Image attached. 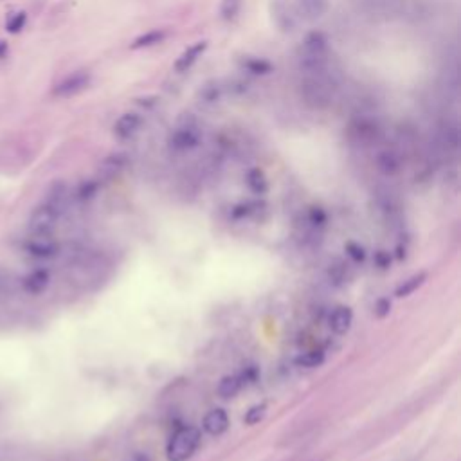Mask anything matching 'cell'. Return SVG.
Wrapping results in <instances>:
<instances>
[{"mask_svg":"<svg viewBox=\"0 0 461 461\" xmlns=\"http://www.w3.org/2000/svg\"><path fill=\"white\" fill-rule=\"evenodd\" d=\"M353 324V310L349 306H337L328 317V326L335 335H346Z\"/></svg>","mask_w":461,"mask_h":461,"instance_id":"cell-14","label":"cell"},{"mask_svg":"<svg viewBox=\"0 0 461 461\" xmlns=\"http://www.w3.org/2000/svg\"><path fill=\"white\" fill-rule=\"evenodd\" d=\"M304 221H306V227H308V229H312L313 232H317V230H321V229L326 225L328 214H326L324 209H321V207H310V209L306 211Z\"/></svg>","mask_w":461,"mask_h":461,"instance_id":"cell-24","label":"cell"},{"mask_svg":"<svg viewBox=\"0 0 461 461\" xmlns=\"http://www.w3.org/2000/svg\"><path fill=\"white\" fill-rule=\"evenodd\" d=\"M202 140V128L196 122V119L187 117L178 121V124L173 128V131L167 137V148L176 153H187L191 149H194Z\"/></svg>","mask_w":461,"mask_h":461,"instance_id":"cell-6","label":"cell"},{"mask_svg":"<svg viewBox=\"0 0 461 461\" xmlns=\"http://www.w3.org/2000/svg\"><path fill=\"white\" fill-rule=\"evenodd\" d=\"M245 184L252 194H265L268 191V180L259 167H252L245 173Z\"/></svg>","mask_w":461,"mask_h":461,"instance_id":"cell-19","label":"cell"},{"mask_svg":"<svg viewBox=\"0 0 461 461\" xmlns=\"http://www.w3.org/2000/svg\"><path fill=\"white\" fill-rule=\"evenodd\" d=\"M23 250L27 256L32 259H50L58 256L59 252V243L52 234H40V232H29Z\"/></svg>","mask_w":461,"mask_h":461,"instance_id":"cell-8","label":"cell"},{"mask_svg":"<svg viewBox=\"0 0 461 461\" xmlns=\"http://www.w3.org/2000/svg\"><path fill=\"white\" fill-rule=\"evenodd\" d=\"M301 94L304 101L313 108H326L331 104L335 95V85L330 81L326 72L308 74L301 83Z\"/></svg>","mask_w":461,"mask_h":461,"instance_id":"cell-5","label":"cell"},{"mask_svg":"<svg viewBox=\"0 0 461 461\" xmlns=\"http://www.w3.org/2000/svg\"><path fill=\"white\" fill-rule=\"evenodd\" d=\"M324 351L322 349H308V351H304V353H301L299 357H297V366L299 367H306V369H313V367H319V366H322V362H324Z\"/></svg>","mask_w":461,"mask_h":461,"instance_id":"cell-23","label":"cell"},{"mask_svg":"<svg viewBox=\"0 0 461 461\" xmlns=\"http://www.w3.org/2000/svg\"><path fill=\"white\" fill-rule=\"evenodd\" d=\"M200 441H202V432L198 427L184 425L176 429L166 445L167 461H187L189 457H193V454L200 447Z\"/></svg>","mask_w":461,"mask_h":461,"instance_id":"cell-4","label":"cell"},{"mask_svg":"<svg viewBox=\"0 0 461 461\" xmlns=\"http://www.w3.org/2000/svg\"><path fill=\"white\" fill-rule=\"evenodd\" d=\"M299 18L306 22L321 20L328 11V0H294Z\"/></svg>","mask_w":461,"mask_h":461,"instance_id":"cell-15","label":"cell"},{"mask_svg":"<svg viewBox=\"0 0 461 461\" xmlns=\"http://www.w3.org/2000/svg\"><path fill=\"white\" fill-rule=\"evenodd\" d=\"M373 312H375V315H376L378 319L387 317V315H389V312H391V301H389L387 297H380V299L375 303Z\"/></svg>","mask_w":461,"mask_h":461,"instance_id":"cell-32","label":"cell"},{"mask_svg":"<svg viewBox=\"0 0 461 461\" xmlns=\"http://www.w3.org/2000/svg\"><path fill=\"white\" fill-rule=\"evenodd\" d=\"M229 423H230V421H229L227 411L221 409V407H214V409H211V411L203 416V420H202V429H203L205 434H209V436H212V438H218V436H221L223 432H227Z\"/></svg>","mask_w":461,"mask_h":461,"instance_id":"cell-9","label":"cell"},{"mask_svg":"<svg viewBox=\"0 0 461 461\" xmlns=\"http://www.w3.org/2000/svg\"><path fill=\"white\" fill-rule=\"evenodd\" d=\"M164 32L162 31H149V32H146V34H142L140 38H137L135 41H133V47H148V45H155V43H158V41H162L164 40Z\"/></svg>","mask_w":461,"mask_h":461,"instance_id":"cell-28","label":"cell"},{"mask_svg":"<svg viewBox=\"0 0 461 461\" xmlns=\"http://www.w3.org/2000/svg\"><path fill=\"white\" fill-rule=\"evenodd\" d=\"M241 387H243V382L240 375H227L218 382L216 394L223 400H229V398H234L241 391Z\"/></svg>","mask_w":461,"mask_h":461,"instance_id":"cell-20","label":"cell"},{"mask_svg":"<svg viewBox=\"0 0 461 461\" xmlns=\"http://www.w3.org/2000/svg\"><path fill=\"white\" fill-rule=\"evenodd\" d=\"M328 63V40L322 32H312L304 38L299 49V67L308 74L326 72Z\"/></svg>","mask_w":461,"mask_h":461,"instance_id":"cell-3","label":"cell"},{"mask_svg":"<svg viewBox=\"0 0 461 461\" xmlns=\"http://www.w3.org/2000/svg\"><path fill=\"white\" fill-rule=\"evenodd\" d=\"M425 279H427V274H425V272H418V274L407 277L405 281H402V283L396 286L394 295H396V297H407V295L414 294V292L425 283Z\"/></svg>","mask_w":461,"mask_h":461,"instance_id":"cell-21","label":"cell"},{"mask_svg":"<svg viewBox=\"0 0 461 461\" xmlns=\"http://www.w3.org/2000/svg\"><path fill=\"white\" fill-rule=\"evenodd\" d=\"M205 47H207L205 41H196V43H193L191 47H187V49L176 58L173 68H175L176 72H187V70L196 63V59L200 58V54L205 50Z\"/></svg>","mask_w":461,"mask_h":461,"instance_id":"cell-17","label":"cell"},{"mask_svg":"<svg viewBox=\"0 0 461 461\" xmlns=\"http://www.w3.org/2000/svg\"><path fill=\"white\" fill-rule=\"evenodd\" d=\"M376 164H378V169L382 173H385V175H394L402 167V160H400V157L394 151L380 153L378 158H376Z\"/></svg>","mask_w":461,"mask_h":461,"instance_id":"cell-22","label":"cell"},{"mask_svg":"<svg viewBox=\"0 0 461 461\" xmlns=\"http://www.w3.org/2000/svg\"><path fill=\"white\" fill-rule=\"evenodd\" d=\"M49 281H50L49 270L38 268V270H32V272L23 279V286H25V290L31 292V294H41V292L49 286Z\"/></svg>","mask_w":461,"mask_h":461,"instance_id":"cell-18","label":"cell"},{"mask_svg":"<svg viewBox=\"0 0 461 461\" xmlns=\"http://www.w3.org/2000/svg\"><path fill=\"white\" fill-rule=\"evenodd\" d=\"M88 81H90V76H88L86 72H83V70H77V72L67 76L65 79H61V81L54 86L52 94H54L56 97H70V95L81 92V90L88 85Z\"/></svg>","mask_w":461,"mask_h":461,"instance_id":"cell-10","label":"cell"},{"mask_svg":"<svg viewBox=\"0 0 461 461\" xmlns=\"http://www.w3.org/2000/svg\"><path fill=\"white\" fill-rule=\"evenodd\" d=\"M362 11L385 18H420L425 11L421 0H351Z\"/></svg>","mask_w":461,"mask_h":461,"instance_id":"cell-2","label":"cell"},{"mask_svg":"<svg viewBox=\"0 0 461 461\" xmlns=\"http://www.w3.org/2000/svg\"><path fill=\"white\" fill-rule=\"evenodd\" d=\"M67 203V185L65 184H54L50 191L47 193L45 200L34 207V211L29 216V232H40V234H52L56 229L63 209Z\"/></svg>","mask_w":461,"mask_h":461,"instance_id":"cell-1","label":"cell"},{"mask_svg":"<svg viewBox=\"0 0 461 461\" xmlns=\"http://www.w3.org/2000/svg\"><path fill=\"white\" fill-rule=\"evenodd\" d=\"M241 9V0H221L220 2V18L225 22H230L238 16Z\"/></svg>","mask_w":461,"mask_h":461,"instance_id":"cell-25","label":"cell"},{"mask_svg":"<svg viewBox=\"0 0 461 461\" xmlns=\"http://www.w3.org/2000/svg\"><path fill=\"white\" fill-rule=\"evenodd\" d=\"M142 126V117L137 112H126L113 122V135L121 140H128L137 135Z\"/></svg>","mask_w":461,"mask_h":461,"instance_id":"cell-11","label":"cell"},{"mask_svg":"<svg viewBox=\"0 0 461 461\" xmlns=\"http://www.w3.org/2000/svg\"><path fill=\"white\" fill-rule=\"evenodd\" d=\"M265 414H267V403H256V405H252L247 412H245V416H243V423L245 425H249V427H252V425H258L263 418H265Z\"/></svg>","mask_w":461,"mask_h":461,"instance_id":"cell-26","label":"cell"},{"mask_svg":"<svg viewBox=\"0 0 461 461\" xmlns=\"http://www.w3.org/2000/svg\"><path fill=\"white\" fill-rule=\"evenodd\" d=\"M122 166H124L122 155H113V157H108V158L103 162V171L112 176V175H115Z\"/></svg>","mask_w":461,"mask_h":461,"instance_id":"cell-29","label":"cell"},{"mask_svg":"<svg viewBox=\"0 0 461 461\" xmlns=\"http://www.w3.org/2000/svg\"><path fill=\"white\" fill-rule=\"evenodd\" d=\"M2 290H4V277L0 276V294H2Z\"/></svg>","mask_w":461,"mask_h":461,"instance_id":"cell-33","label":"cell"},{"mask_svg":"<svg viewBox=\"0 0 461 461\" xmlns=\"http://www.w3.org/2000/svg\"><path fill=\"white\" fill-rule=\"evenodd\" d=\"M391 261H393L391 252L385 250V249H380V250H376V252L373 254V263H375V267H378L380 270H387V268L391 267Z\"/></svg>","mask_w":461,"mask_h":461,"instance_id":"cell-30","label":"cell"},{"mask_svg":"<svg viewBox=\"0 0 461 461\" xmlns=\"http://www.w3.org/2000/svg\"><path fill=\"white\" fill-rule=\"evenodd\" d=\"M25 22H27V14H25V13H16V14H13V16L7 20L5 27H7L9 32H18V31H22V27L25 25Z\"/></svg>","mask_w":461,"mask_h":461,"instance_id":"cell-31","label":"cell"},{"mask_svg":"<svg viewBox=\"0 0 461 461\" xmlns=\"http://www.w3.org/2000/svg\"><path fill=\"white\" fill-rule=\"evenodd\" d=\"M270 16L281 32H294L301 22L294 0H270Z\"/></svg>","mask_w":461,"mask_h":461,"instance_id":"cell-7","label":"cell"},{"mask_svg":"<svg viewBox=\"0 0 461 461\" xmlns=\"http://www.w3.org/2000/svg\"><path fill=\"white\" fill-rule=\"evenodd\" d=\"M459 67H457V58H456V52L447 58V63H445V68L441 72V85H443V90L445 94L456 101L457 99V90H459V74H457Z\"/></svg>","mask_w":461,"mask_h":461,"instance_id":"cell-12","label":"cell"},{"mask_svg":"<svg viewBox=\"0 0 461 461\" xmlns=\"http://www.w3.org/2000/svg\"><path fill=\"white\" fill-rule=\"evenodd\" d=\"M438 148L447 153V155H452L457 151L459 148V130H457V124L456 122H443L438 130Z\"/></svg>","mask_w":461,"mask_h":461,"instance_id":"cell-13","label":"cell"},{"mask_svg":"<svg viewBox=\"0 0 461 461\" xmlns=\"http://www.w3.org/2000/svg\"><path fill=\"white\" fill-rule=\"evenodd\" d=\"M344 252L351 263H364L366 259V249L357 241H348L344 245Z\"/></svg>","mask_w":461,"mask_h":461,"instance_id":"cell-27","label":"cell"},{"mask_svg":"<svg viewBox=\"0 0 461 461\" xmlns=\"http://www.w3.org/2000/svg\"><path fill=\"white\" fill-rule=\"evenodd\" d=\"M351 277V270H349V263L342 258H335L333 261H330L328 268H326V279L331 286H344Z\"/></svg>","mask_w":461,"mask_h":461,"instance_id":"cell-16","label":"cell"}]
</instances>
